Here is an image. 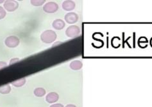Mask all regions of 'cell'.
I'll return each instance as SVG.
<instances>
[{
  "label": "cell",
  "mask_w": 152,
  "mask_h": 107,
  "mask_svg": "<svg viewBox=\"0 0 152 107\" xmlns=\"http://www.w3.org/2000/svg\"><path fill=\"white\" fill-rule=\"evenodd\" d=\"M4 9L8 12H14L19 7V3L15 0H7L3 4Z\"/></svg>",
  "instance_id": "277c9868"
},
{
  "label": "cell",
  "mask_w": 152,
  "mask_h": 107,
  "mask_svg": "<svg viewBox=\"0 0 152 107\" xmlns=\"http://www.w3.org/2000/svg\"><path fill=\"white\" fill-rule=\"evenodd\" d=\"M64 107H77V106H75V105H73V104H69V105H67Z\"/></svg>",
  "instance_id": "ffe728a7"
},
{
  "label": "cell",
  "mask_w": 152,
  "mask_h": 107,
  "mask_svg": "<svg viewBox=\"0 0 152 107\" xmlns=\"http://www.w3.org/2000/svg\"><path fill=\"white\" fill-rule=\"evenodd\" d=\"M50 107H64V106L61 103H55L51 105Z\"/></svg>",
  "instance_id": "ac0fdd59"
},
{
  "label": "cell",
  "mask_w": 152,
  "mask_h": 107,
  "mask_svg": "<svg viewBox=\"0 0 152 107\" xmlns=\"http://www.w3.org/2000/svg\"><path fill=\"white\" fill-rule=\"evenodd\" d=\"M62 42L61 41H57V42H56V43H54V44L53 45V46H58V45H60V44H62Z\"/></svg>",
  "instance_id": "d6986e66"
},
{
  "label": "cell",
  "mask_w": 152,
  "mask_h": 107,
  "mask_svg": "<svg viewBox=\"0 0 152 107\" xmlns=\"http://www.w3.org/2000/svg\"><path fill=\"white\" fill-rule=\"evenodd\" d=\"M8 66V64L5 62V61H0V69H2L3 68H5Z\"/></svg>",
  "instance_id": "e0dca14e"
},
{
  "label": "cell",
  "mask_w": 152,
  "mask_h": 107,
  "mask_svg": "<svg viewBox=\"0 0 152 107\" xmlns=\"http://www.w3.org/2000/svg\"><path fill=\"white\" fill-rule=\"evenodd\" d=\"M59 100V95L55 92H51L48 94L46 97V101L48 103H55Z\"/></svg>",
  "instance_id": "52a82bcc"
},
{
  "label": "cell",
  "mask_w": 152,
  "mask_h": 107,
  "mask_svg": "<svg viewBox=\"0 0 152 107\" xmlns=\"http://www.w3.org/2000/svg\"><path fill=\"white\" fill-rule=\"evenodd\" d=\"M26 82V79L25 77H23V78H20L19 80H15L14 81H12L11 82V85H13L15 87H21L23 85H25V84Z\"/></svg>",
  "instance_id": "7c38bea8"
},
{
  "label": "cell",
  "mask_w": 152,
  "mask_h": 107,
  "mask_svg": "<svg viewBox=\"0 0 152 107\" xmlns=\"http://www.w3.org/2000/svg\"><path fill=\"white\" fill-rule=\"evenodd\" d=\"M20 61V59L18 58H14L12 59H11L10 61H9V65H12L13 64H15V63H16L18 62H19Z\"/></svg>",
  "instance_id": "2e32d148"
},
{
  "label": "cell",
  "mask_w": 152,
  "mask_h": 107,
  "mask_svg": "<svg viewBox=\"0 0 152 107\" xmlns=\"http://www.w3.org/2000/svg\"><path fill=\"white\" fill-rule=\"evenodd\" d=\"M69 66L72 70H80L82 68L83 63L81 61L75 60V61H73L70 63Z\"/></svg>",
  "instance_id": "30bf717a"
},
{
  "label": "cell",
  "mask_w": 152,
  "mask_h": 107,
  "mask_svg": "<svg viewBox=\"0 0 152 107\" xmlns=\"http://www.w3.org/2000/svg\"><path fill=\"white\" fill-rule=\"evenodd\" d=\"M46 2L45 0H31L30 3L31 5L35 7H40L42 6L43 4H45Z\"/></svg>",
  "instance_id": "5bb4252c"
},
{
  "label": "cell",
  "mask_w": 152,
  "mask_h": 107,
  "mask_svg": "<svg viewBox=\"0 0 152 107\" xmlns=\"http://www.w3.org/2000/svg\"><path fill=\"white\" fill-rule=\"evenodd\" d=\"M11 86L10 85L7 84L0 86V94H8L11 92Z\"/></svg>",
  "instance_id": "4fadbf2b"
},
{
  "label": "cell",
  "mask_w": 152,
  "mask_h": 107,
  "mask_svg": "<svg viewBox=\"0 0 152 107\" xmlns=\"http://www.w3.org/2000/svg\"><path fill=\"white\" fill-rule=\"evenodd\" d=\"M58 9V5L57 3L53 1H49L45 4L43 6V10L46 13L53 14L57 12Z\"/></svg>",
  "instance_id": "5b68a950"
},
{
  "label": "cell",
  "mask_w": 152,
  "mask_h": 107,
  "mask_svg": "<svg viewBox=\"0 0 152 107\" xmlns=\"http://www.w3.org/2000/svg\"><path fill=\"white\" fill-rule=\"evenodd\" d=\"M6 15H7L6 10L4 9V8L3 7L0 6V20L3 19L4 18H5Z\"/></svg>",
  "instance_id": "9a60e30c"
},
{
  "label": "cell",
  "mask_w": 152,
  "mask_h": 107,
  "mask_svg": "<svg viewBox=\"0 0 152 107\" xmlns=\"http://www.w3.org/2000/svg\"><path fill=\"white\" fill-rule=\"evenodd\" d=\"M19 38L16 35H9L5 40V44L9 48H15L19 45Z\"/></svg>",
  "instance_id": "3957f363"
},
{
  "label": "cell",
  "mask_w": 152,
  "mask_h": 107,
  "mask_svg": "<svg viewBox=\"0 0 152 107\" xmlns=\"http://www.w3.org/2000/svg\"><path fill=\"white\" fill-rule=\"evenodd\" d=\"M3 2H5V1H3V0H1V1H0V3H2Z\"/></svg>",
  "instance_id": "44dd1931"
},
{
  "label": "cell",
  "mask_w": 152,
  "mask_h": 107,
  "mask_svg": "<svg viewBox=\"0 0 152 107\" xmlns=\"http://www.w3.org/2000/svg\"><path fill=\"white\" fill-rule=\"evenodd\" d=\"M66 26V23L64 21L61 19H56L52 23V27L54 29L57 30H62Z\"/></svg>",
  "instance_id": "ba28073f"
},
{
  "label": "cell",
  "mask_w": 152,
  "mask_h": 107,
  "mask_svg": "<svg viewBox=\"0 0 152 107\" xmlns=\"http://www.w3.org/2000/svg\"><path fill=\"white\" fill-rule=\"evenodd\" d=\"M79 17L77 13H69L65 15L64 19L68 24H75L78 21Z\"/></svg>",
  "instance_id": "8992f818"
},
{
  "label": "cell",
  "mask_w": 152,
  "mask_h": 107,
  "mask_svg": "<svg viewBox=\"0 0 152 107\" xmlns=\"http://www.w3.org/2000/svg\"><path fill=\"white\" fill-rule=\"evenodd\" d=\"M62 9L66 11H71L75 9L76 7L75 3L71 0H66L62 3Z\"/></svg>",
  "instance_id": "9c48e42d"
},
{
  "label": "cell",
  "mask_w": 152,
  "mask_h": 107,
  "mask_svg": "<svg viewBox=\"0 0 152 107\" xmlns=\"http://www.w3.org/2000/svg\"><path fill=\"white\" fill-rule=\"evenodd\" d=\"M81 34V29L78 26L72 25L67 28L66 30V35L68 38H75Z\"/></svg>",
  "instance_id": "7a4b0ae2"
},
{
  "label": "cell",
  "mask_w": 152,
  "mask_h": 107,
  "mask_svg": "<svg viewBox=\"0 0 152 107\" xmlns=\"http://www.w3.org/2000/svg\"><path fill=\"white\" fill-rule=\"evenodd\" d=\"M57 38V34L52 30H46L44 31L41 35V40L46 44H50L54 42Z\"/></svg>",
  "instance_id": "6da1fadb"
},
{
  "label": "cell",
  "mask_w": 152,
  "mask_h": 107,
  "mask_svg": "<svg viewBox=\"0 0 152 107\" xmlns=\"http://www.w3.org/2000/svg\"><path fill=\"white\" fill-rule=\"evenodd\" d=\"M46 93V90L44 88H42V87H37L34 90V95L37 97H42L45 96Z\"/></svg>",
  "instance_id": "8fae6325"
}]
</instances>
